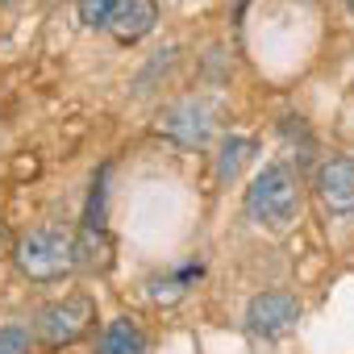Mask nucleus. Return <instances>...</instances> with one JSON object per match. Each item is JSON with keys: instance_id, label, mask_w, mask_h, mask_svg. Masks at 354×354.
I'll use <instances>...</instances> for the list:
<instances>
[{"instance_id": "obj_2", "label": "nucleus", "mask_w": 354, "mask_h": 354, "mask_svg": "<svg viewBox=\"0 0 354 354\" xmlns=\"http://www.w3.org/2000/svg\"><path fill=\"white\" fill-rule=\"evenodd\" d=\"M13 263L30 283H59L75 271V234L63 221H42L13 246Z\"/></svg>"}, {"instance_id": "obj_7", "label": "nucleus", "mask_w": 354, "mask_h": 354, "mask_svg": "<svg viewBox=\"0 0 354 354\" xmlns=\"http://www.w3.org/2000/svg\"><path fill=\"white\" fill-rule=\"evenodd\" d=\"M154 21H158V5H154V0H121L104 30H113V38L121 46H133V42H142L154 30Z\"/></svg>"}, {"instance_id": "obj_9", "label": "nucleus", "mask_w": 354, "mask_h": 354, "mask_svg": "<svg viewBox=\"0 0 354 354\" xmlns=\"http://www.w3.org/2000/svg\"><path fill=\"white\" fill-rule=\"evenodd\" d=\"M113 263V242L104 230H92L84 225L75 234V271H104Z\"/></svg>"}, {"instance_id": "obj_13", "label": "nucleus", "mask_w": 354, "mask_h": 354, "mask_svg": "<svg viewBox=\"0 0 354 354\" xmlns=\"http://www.w3.org/2000/svg\"><path fill=\"white\" fill-rule=\"evenodd\" d=\"M0 354H34V333L26 325H0Z\"/></svg>"}, {"instance_id": "obj_3", "label": "nucleus", "mask_w": 354, "mask_h": 354, "mask_svg": "<svg viewBox=\"0 0 354 354\" xmlns=\"http://www.w3.org/2000/svg\"><path fill=\"white\" fill-rule=\"evenodd\" d=\"M92 325H96V300L84 296V292H71V296H63V300H50V304L38 313V321H34L38 337H42L50 350L75 346L80 337L92 333Z\"/></svg>"}, {"instance_id": "obj_8", "label": "nucleus", "mask_w": 354, "mask_h": 354, "mask_svg": "<svg viewBox=\"0 0 354 354\" xmlns=\"http://www.w3.org/2000/svg\"><path fill=\"white\" fill-rule=\"evenodd\" d=\"M96 354H146V333L129 317H117V321H109L100 329Z\"/></svg>"}, {"instance_id": "obj_4", "label": "nucleus", "mask_w": 354, "mask_h": 354, "mask_svg": "<svg viewBox=\"0 0 354 354\" xmlns=\"http://www.w3.org/2000/svg\"><path fill=\"white\" fill-rule=\"evenodd\" d=\"M300 321V300L283 288H271V292H259L250 304H246V329L263 342H275L283 337L292 325Z\"/></svg>"}, {"instance_id": "obj_12", "label": "nucleus", "mask_w": 354, "mask_h": 354, "mask_svg": "<svg viewBox=\"0 0 354 354\" xmlns=\"http://www.w3.org/2000/svg\"><path fill=\"white\" fill-rule=\"evenodd\" d=\"M117 5H121V0H80V21L88 30H104L109 17L117 13Z\"/></svg>"}, {"instance_id": "obj_10", "label": "nucleus", "mask_w": 354, "mask_h": 354, "mask_svg": "<svg viewBox=\"0 0 354 354\" xmlns=\"http://www.w3.org/2000/svg\"><path fill=\"white\" fill-rule=\"evenodd\" d=\"M254 138H242V133H230L225 142H221V150H217V184H234L238 175H242V167L254 158Z\"/></svg>"}, {"instance_id": "obj_14", "label": "nucleus", "mask_w": 354, "mask_h": 354, "mask_svg": "<svg viewBox=\"0 0 354 354\" xmlns=\"http://www.w3.org/2000/svg\"><path fill=\"white\" fill-rule=\"evenodd\" d=\"M13 246H17V242H9V230L0 225V259H5V254H13Z\"/></svg>"}, {"instance_id": "obj_6", "label": "nucleus", "mask_w": 354, "mask_h": 354, "mask_svg": "<svg viewBox=\"0 0 354 354\" xmlns=\"http://www.w3.org/2000/svg\"><path fill=\"white\" fill-rule=\"evenodd\" d=\"M317 201L329 217H350L354 213V158L350 154H337V158H325L317 167Z\"/></svg>"}, {"instance_id": "obj_11", "label": "nucleus", "mask_w": 354, "mask_h": 354, "mask_svg": "<svg viewBox=\"0 0 354 354\" xmlns=\"http://www.w3.org/2000/svg\"><path fill=\"white\" fill-rule=\"evenodd\" d=\"M201 263H188V267H180L175 275H167V279H150V300H158V304H175V300H184L188 296V288L201 279Z\"/></svg>"}, {"instance_id": "obj_15", "label": "nucleus", "mask_w": 354, "mask_h": 354, "mask_svg": "<svg viewBox=\"0 0 354 354\" xmlns=\"http://www.w3.org/2000/svg\"><path fill=\"white\" fill-rule=\"evenodd\" d=\"M346 5H350V13H354V0H346Z\"/></svg>"}, {"instance_id": "obj_5", "label": "nucleus", "mask_w": 354, "mask_h": 354, "mask_svg": "<svg viewBox=\"0 0 354 354\" xmlns=\"http://www.w3.org/2000/svg\"><path fill=\"white\" fill-rule=\"evenodd\" d=\"M217 129V104L205 100V96H192V100H180L167 117H162V133L175 142V146H205Z\"/></svg>"}, {"instance_id": "obj_1", "label": "nucleus", "mask_w": 354, "mask_h": 354, "mask_svg": "<svg viewBox=\"0 0 354 354\" xmlns=\"http://www.w3.org/2000/svg\"><path fill=\"white\" fill-rule=\"evenodd\" d=\"M246 217L259 230L283 234L300 217V175L288 162H267L246 188Z\"/></svg>"}]
</instances>
